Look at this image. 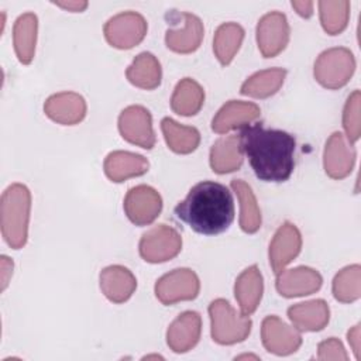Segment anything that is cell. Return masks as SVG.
I'll use <instances>...</instances> for the list:
<instances>
[{"instance_id": "obj_21", "label": "cell", "mask_w": 361, "mask_h": 361, "mask_svg": "<svg viewBox=\"0 0 361 361\" xmlns=\"http://www.w3.org/2000/svg\"><path fill=\"white\" fill-rule=\"evenodd\" d=\"M264 281L257 265L245 268L235 279L234 296L244 316L252 314L262 298Z\"/></svg>"}, {"instance_id": "obj_34", "label": "cell", "mask_w": 361, "mask_h": 361, "mask_svg": "<svg viewBox=\"0 0 361 361\" xmlns=\"http://www.w3.org/2000/svg\"><path fill=\"white\" fill-rule=\"evenodd\" d=\"M360 104H361V93L360 90H354L344 104L343 110V127L347 135V140L354 144L361 134L360 124Z\"/></svg>"}, {"instance_id": "obj_19", "label": "cell", "mask_w": 361, "mask_h": 361, "mask_svg": "<svg viewBox=\"0 0 361 361\" xmlns=\"http://www.w3.org/2000/svg\"><path fill=\"white\" fill-rule=\"evenodd\" d=\"M182 27L168 28L165 34L166 47L178 54H190L196 51L203 39L204 28L202 20L190 13H180Z\"/></svg>"}, {"instance_id": "obj_28", "label": "cell", "mask_w": 361, "mask_h": 361, "mask_svg": "<svg viewBox=\"0 0 361 361\" xmlns=\"http://www.w3.org/2000/svg\"><path fill=\"white\" fill-rule=\"evenodd\" d=\"M161 130L166 145L176 154H190L199 147L200 133L195 127L183 126L165 117L161 121Z\"/></svg>"}, {"instance_id": "obj_22", "label": "cell", "mask_w": 361, "mask_h": 361, "mask_svg": "<svg viewBox=\"0 0 361 361\" xmlns=\"http://www.w3.org/2000/svg\"><path fill=\"white\" fill-rule=\"evenodd\" d=\"M103 168L106 176L111 182L118 183L128 178L147 173L149 164L148 159L140 154L128 151H113L106 157Z\"/></svg>"}, {"instance_id": "obj_25", "label": "cell", "mask_w": 361, "mask_h": 361, "mask_svg": "<svg viewBox=\"0 0 361 361\" xmlns=\"http://www.w3.org/2000/svg\"><path fill=\"white\" fill-rule=\"evenodd\" d=\"M38 18L34 13L21 14L13 27V44L18 61L28 65L35 54Z\"/></svg>"}, {"instance_id": "obj_4", "label": "cell", "mask_w": 361, "mask_h": 361, "mask_svg": "<svg viewBox=\"0 0 361 361\" xmlns=\"http://www.w3.org/2000/svg\"><path fill=\"white\" fill-rule=\"evenodd\" d=\"M212 338L217 344L230 345L244 341L251 333L252 322L238 313L226 299H216L209 305Z\"/></svg>"}, {"instance_id": "obj_12", "label": "cell", "mask_w": 361, "mask_h": 361, "mask_svg": "<svg viewBox=\"0 0 361 361\" xmlns=\"http://www.w3.org/2000/svg\"><path fill=\"white\" fill-rule=\"evenodd\" d=\"M261 338L267 351L275 355H289L302 344L296 327H290L276 316H267L261 324Z\"/></svg>"}, {"instance_id": "obj_3", "label": "cell", "mask_w": 361, "mask_h": 361, "mask_svg": "<svg viewBox=\"0 0 361 361\" xmlns=\"http://www.w3.org/2000/svg\"><path fill=\"white\" fill-rule=\"evenodd\" d=\"M31 193L23 183L10 185L1 195L0 219L1 234L6 243L14 248H23L28 237Z\"/></svg>"}, {"instance_id": "obj_16", "label": "cell", "mask_w": 361, "mask_h": 361, "mask_svg": "<svg viewBox=\"0 0 361 361\" xmlns=\"http://www.w3.org/2000/svg\"><path fill=\"white\" fill-rule=\"evenodd\" d=\"M202 331V319L197 312L186 310L180 313L166 330V343L173 353H186L192 350Z\"/></svg>"}, {"instance_id": "obj_20", "label": "cell", "mask_w": 361, "mask_h": 361, "mask_svg": "<svg viewBox=\"0 0 361 361\" xmlns=\"http://www.w3.org/2000/svg\"><path fill=\"white\" fill-rule=\"evenodd\" d=\"M135 288V276L123 265H110L100 272V289L113 303H123L128 300Z\"/></svg>"}, {"instance_id": "obj_14", "label": "cell", "mask_w": 361, "mask_h": 361, "mask_svg": "<svg viewBox=\"0 0 361 361\" xmlns=\"http://www.w3.org/2000/svg\"><path fill=\"white\" fill-rule=\"evenodd\" d=\"M355 149L353 144L340 133H333L323 152V166L326 173L333 179H343L348 176L354 168Z\"/></svg>"}, {"instance_id": "obj_17", "label": "cell", "mask_w": 361, "mask_h": 361, "mask_svg": "<svg viewBox=\"0 0 361 361\" xmlns=\"http://www.w3.org/2000/svg\"><path fill=\"white\" fill-rule=\"evenodd\" d=\"M86 102L75 92H61L47 99L44 104L45 114L55 123L73 126L80 123L86 116Z\"/></svg>"}, {"instance_id": "obj_29", "label": "cell", "mask_w": 361, "mask_h": 361, "mask_svg": "<svg viewBox=\"0 0 361 361\" xmlns=\"http://www.w3.org/2000/svg\"><path fill=\"white\" fill-rule=\"evenodd\" d=\"M231 189L240 202V227L243 231L252 234L261 227V210L258 207L255 195L248 183L243 179L231 180Z\"/></svg>"}, {"instance_id": "obj_33", "label": "cell", "mask_w": 361, "mask_h": 361, "mask_svg": "<svg viewBox=\"0 0 361 361\" xmlns=\"http://www.w3.org/2000/svg\"><path fill=\"white\" fill-rule=\"evenodd\" d=\"M333 295L338 302L351 303L361 296V267L348 265L337 272L333 279Z\"/></svg>"}, {"instance_id": "obj_8", "label": "cell", "mask_w": 361, "mask_h": 361, "mask_svg": "<svg viewBox=\"0 0 361 361\" xmlns=\"http://www.w3.org/2000/svg\"><path fill=\"white\" fill-rule=\"evenodd\" d=\"M199 278L189 268H176L162 275L155 283V296L164 305L192 300L199 295Z\"/></svg>"}, {"instance_id": "obj_2", "label": "cell", "mask_w": 361, "mask_h": 361, "mask_svg": "<svg viewBox=\"0 0 361 361\" xmlns=\"http://www.w3.org/2000/svg\"><path fill=\"white\" fill-rule=\"evenodd\" d=\"M175 217L193 231L216 235L234 220V199L227 186L213 180L196 183L173 210Z\"/></svg>"}, {"instance_id": "obj_32", "label": "cell", "mask_w": 361, "mask_h": 361, "mask_svg": "<svg viewBox=\"0 0 361 361\" xmlns=\"http://www.w3.org/2000/svg\"><path fill=\"white\" fill-rule=\"evenodd\" d=\"M319 14L323 30L330 35L343 32L350 17V3L347 0L319 1Z\"/></svg>"}, {"instance_id": "obj_35", "label": "cell", "mask_w": 361, "mask_h": 361, "mask_svg": "<svg viewBox=\"0 0 361 361\" xmlns=\"http://www.w3.org/2000/svg\"><path fill=\"white\" fill-rule=\"evenodd\" d=\"M317 358L319 360H338V361H347L348 355L344 350V345L341 341L336 337H330L324 341H322L317 347Z\"/></svg>"}, {"instance_id": "obj_27", "label": "cell", "mask_w": 361, "mask_h": 361, "mask_svg": "<svg viewBox=\"0 0 361 361\" xmlns=\"http://www.w3.org/2000/svg\"><path fill=\"white\" fill-rule=\"evenodd\" d=\"M204 103V90L203 87L192 78H183L178 82L172 97L171 109L179 116H195L199 113Z\"/></svg>"}, {"instance_id": "obj_1", "label": "cell", "mask_w": 361, "mask_h": 361, "mask_svg": "<svg viewBox=\"0 0 361 361\" xmlns=\"http://www.w3.org/2000/svg\"><path fill=\"white\" fill-rule=\"evenodd\" d=\"M240 147L258 179L285 182L292 175L296 141L289 133L262 123L248 124L240 133Z\"/></svg>"}, {"instance_id": "obj_11", "label": "cell", "mask_w": 361, "mask_h": 361, "mask_svg": "<svg viewBox=\"0 0 361 361\" xmlns=\"http://www.w3.org/2000/svg\"><path fill=\"white\" fill-rule=\"evenodd\" d=\"M162 210L161 195L148 185L131 188L124 197V212L135 226L151 224Z\"/></svg>"}, {"instance_id": "obj_15", "label": "cell", "mask_w": 361, "mask_h": 361, "mask_svg": "<svg viewBox=\"0 0 361 361\" xmlns=\"http://www.w3.org/2000/svg\"><path fill=\"white\" fill-rule=\"evenodd\" d=\"M323 283L322 275L310 267H296L282 271L276 278V290L285 298L306 296L317 292Z\"/></svg>"}, {"instance_id": "obj_5", "label": "cell", "mask_w": 361, "mask_h": 361, "mask_svg": "<svg viewBox=\"0 0 361 361\" xmlns=\"http://www.w3.org/2000/svg\"><path fill=\"white\" fill-rule=\"evenodd\" d=\"M355 71V58L344 47H336L323 51L314 62V79L327 89H340L345 86Z\"/></svg>"}, {"instance_id": "obj_13", "label": "cell", "mask_w": 361, "mask_h": 361, "mask_svg": "<svg viewBox=\"0 0 361 361\" xmlns=\"http://www.w3.org/2000/svg\"><path fill=\"white\" fill-rule=\"evenodd\" d=\"M302 248V235L299 228L289 221H285L275 231L269 243V264L278 275L285 267L292 262Z\"/></svg>"}, {"instance_id": "obj_30", "label": "cell", "mask_w": 361, "mask_h": 361, "mask_svg": "<svg viewBox=\"0 0 361 361\" xmlns=\"http://www.w3.org/2000/svg\"><path fill=\"white\" fill-rule=\"evenodd\" d=\"M286 76V71L282 68H271L259 71L251 75L241 85V94L255 97V99H267L275 94L281 86L283 85Z\"/></svg>"}, {"instance_id": "obj_39", "label": "cell", "mask_w": 361, "mask_h": 361, "mask_svg": "<svg viewBox=\"0 0 361 361\" xmlns=\"http://www.w3.org/2000/svg\"><path fill=\"white\" fill-rule=\"evenodd\" d=\"M56 6L68 10V11H73V13H78V11H83L86 7H87V1H82V0H76V1H55Z\"/></svg>"}, {"instance_id": "obj_38", "label": "cell", "mask_w": 361, "mask_h": 361, "mask_svg": "<svg viewBox=\"0 0 361 361\" xmlns=\"http://www.w3.org/2000/svg\"><path fill=\"white\" fill-rule=\"evenodd\" d=\"M348 343L355 354V358L360 357V324H355L347 334Z\"/></svg>"}, {"instance_id": "obj_6", "label": "cell", "mask_w": 361, "mask_h": 361, "mask_svg": "<svg viewBox=\"0 0 361 361\" xmlns=\"http://www.w3.org/2000/svg\"><path fill=\"white\" fill-rule=\"evenodd\" d=\"M138 248L144 261L151 264L165 262L180 252L182 237L173 227L158 224L142 234Z\"/></svg>"}, {"instance_id": "obj_7", "label": "cell", "mask_w": 361, "mask_h": 361, "mask_svg": "<svg viewBox=\"0 0 361 361\" xmlns=\"http://www.w3.org/2000/svg\"><path fill=\"white\" fill-rule=\"evenodd\" d=\"M147 28V21L140 13L124 11L109 18L103 31L111 47L130 49L144 39Z\"/></svg>"}, {"instance_id": "obj_31", "label": "cell", "mask_w": 361, "mask_h": 361, "mask_svg": "<svg viewBox=\"0 0 361 361\" xmlns=\"http://www.w3.org/2000/svg\"><path fill=\"white\" fill-rule=\"evenodd\" d=\"M244 39V28L237 23L221 24L213 37V51L221 65H228Z\"/></svg>"}, {"instance_id": "obj_23", "label": "cell", "mask_w": 361, "mask_h": 361, "mask_svg": "<svg viewBox=\"0 0 361 361\" xmlns=\"http://www.w3.org/2000/svg\"><path fill=\"white\" fill-rule=\"evenodd\" d=\"M288 317L299 331H319L329 323L330 309L323 299H314L290 306Z\"/></svg>"}, {"instance_id": "obj_10", "label": "cell", "mask_w": 361, "mask_h": 361, "mask_svg": "<svg viewBox=\"0 0 361 361\" xmlns=\"http://www.w3.org/2000/svg\"><path fill=\"white\" fill-rule=\"evenodd\" d=\"M118 131L126 141L141 148L151 149L155 145L152 117L142 106H128L120 113Z\"/></svg>"}, {"instance_id": "obj_36", "label": "cell", "mask_w": 361, "mask_h": 361, "mask_svg": "<svg viewBox=\"0 0 361 361\" xmlns=\"http://www.w3.org/2000/svg\"><path fill=\"white\" fill-rule=\"evenodd\" d=\"M292 7L300 17L309 18L313 14V1L309 0H292Z\"/></svg>"}, {"instance_id": "obj_24", "label": "cell", "mask_w": 361, "mask_h": 361, "mask_svg": "<svg viewBox=\"0 0 361 361\" xmlns=\"http://www.w3.org/2000/svg\"><path fill=\"white\" fill-rule=\"evenodd\" d=\"M243 164V151L240 147V134H231L219 138L210 148V166L216 173H228L240 169Z\"/></svg>"}, {"instance_id": "obj_9", "label": "cell", "mask_w": 361, "mask_h": 361, "mask_svg": "<svg viewBox=\"0 0 361 361\" xmlns=\"http://www.w3.org/2000/svg\"><path fill=\"white\" fill-rule=\"evenodd\" d=\"M289 23L281 11H271L262 16L257 24V44L264 58H274L281 54L289 42Z\"/></svg>"}, {"instance_id": "obj_26", "label": "cell", "mask_w": 361, "mask_h": 361, "mask_svg": "<svg viewBox=\"0 0 361 361\" xmlns=\"http://www.w3.org/2000/svg\"><path fill=\"white\" fill-rule=\"evenodd\" d=\"M126 76L128 82L140 89L152 90L159 86L162 78L161 63L151 52L138 54L133 63L127 68Z\"/></svg>"}, {"instance_id": "obj_37", "label": "cell", "mask_w": 361, "mask_h": 361, "mask_svg": "<svg viewBox=\"0 0 361 361\" xmlns=\"http://www.w3.org/2000/svg\"><path fill=\"white\" fill-rule=\"evenodd\" d=\"M0 259H1V289H6L8 285V279L11 278V274H13V261L6 255H1Z\"/></svg>"}, {"instance_id": "obj_18", "label": "cell", "mask_w": 361, "mask_h": 361, "mask_svg": "<svg viewBox=\"0 0 361 361\" xmlns=\"http://www.w3.org/2000/svg\"><path fill=\"white\" fill-rule=\"evenodd\" d=\"M259 114L261 110L255 103L230 100L213 117L212 130L217 134H226L235 128H244L255 121Z\"/></svg>"}]
</instances>
